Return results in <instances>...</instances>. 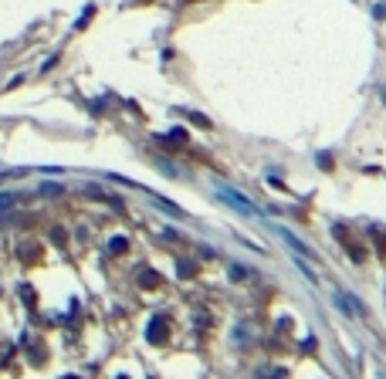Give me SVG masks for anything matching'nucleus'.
Returning <instances> with one entry per match:
<instances>
[{
	"mask_svg": "<svg viewBox=\"0 0 386 379\" xmlns=\"http://www.w3.org/2000/svg\"><path fill=\"white\" fill-rule=\"evenodd\" d=\"M220 197H224L227 203H234V207H237L240 213H254V210H258L254 203H248L244 197H240V193H234V190H224V186H220Z\"/></svg>",
	"mask_w": 386,
	"mask_h": 379,
	"instance_id": "obj_1",
	"label": "nucleus"
},
{
	"mask_svg": "<svg viewBox=\"0 0 386 379\" xmlns=\"http://www.w3.org/2000/svg\"><path fill=\"white\" fill-rule=\"evenodd\" d=\"M278 234H281V237H284V241H288V244L295 247L298 254H308V247H305V244H302V241H298V237H295V234H288V230H278Z\"/></svg>",
	"mask_w": 386,
	"mask_h": 379,
	"instance_id": "obj_2",
	"label": "nucleus"
}]
</instances>
